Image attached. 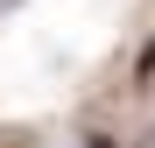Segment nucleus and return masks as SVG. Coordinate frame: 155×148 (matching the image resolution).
<instances>
[{
  "label": "nucleus",
  "instance_id": "nucleus-1",
  "mask_svg": "<svg viewBox=\"0 0 155 148\" xmlns=\"http://www.w3.org/2000/svg\"><path fill=\"white\" fill-rule=\"evenodd\" d=\"M148 85H155V42L141 49V64H134V92H148Z\"/></svg>",
  "mask_w": 155,
  "mask_h": 148
},
{
  "label": "nucleus",
  "instance_id": "nucleus-2",
  "mask_svg": "<svg viewBox=\"0 0 155 148\" xmlns=\"http://www.w3.org/2000/svg\"><path fill=\"white\" fill-rule=\"evenodd\" d=\"M78 148H120V134H113V127H85V134H78Z\"/></svg>",
  "mask_w": 155,
  "mask_h": 148
},
{
  "label": "nucleus",
  "instance_id": "nucleus-4",
  "mask_svg": "<svg viewBox=\"0 0 155 148\" xmlns=\"http://www.w3.org/2000/svg\"><path fill=\"white\" fill-rule=\"evenodd\" d=\"M7 7H21V0H0V14H7Z\"/></svg>",
  "mask_w": 155,
  "mask_h": 148
},
{
  "label": "nucleus",
  "instance_id": "nucleus-3",
  "mask_svg": "<svg viewBox=\"0 0 155 148\" xmlns=\"http://www.w3.org/2000/svg\"><path fill=\"white\" fill-rule=\"evenodd\" d=\"M134 148H155V127H148V134H141V141H134Z\"/></svg>",
  "mask_w": 155,
  "mask_h": 148
}]
</instances>
